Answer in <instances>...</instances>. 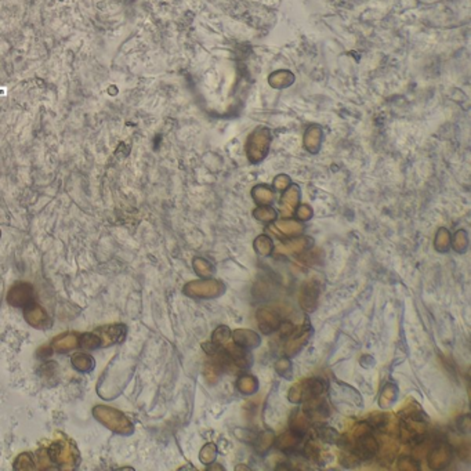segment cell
Listing matches in <instances>:
<instances>
[{
  "instance_id": "obj_1",
  "label": "cell",
  "mask_w": 471,
  "mask_h": 471,
  "mask_svg": "<svg viewBox=\"0 0 471 471\" xmlns=\"http://www.w3.org/2000/svg\"><path fill=\"white\" fill-rule=\"evenodd\" d=\"M224 290H225V287L220 281L206 278L202 281L189 282L185 286L184 293L189 297H195V299H214V297L221 296Z\"/></svg>"
},
{
  "instance_id": "obj_2",
  "label": "cell",
  "mask_w": 471,
  "mask_h": 471,
  "mask_svg": "<svg viewBox=\"0 0 471 471\" xmlns=\"http://www.w3.org/2000/svg\"><path fill=\"white\" fill-rule=\"evenodd\" d=\"M426 432H427L426 423L419 417H405L399 429L401 439L404 442H412V444L423 442V439L426 438Z\"/></svg>"
},
{
  "instance_id": "obj_3",
  "label": "cell",
  "mask_w": 471,
  "mask_h": 471,
  "mask_svg": "<svg viewBox=\"0 0 471 471\" xmlns=\"http://www.w3.org/2000/svg\"><path fill=\"white\" fill-rule=\"evenodd\" d=\"M379 451H380L379 442L369 432V434L358 437L357 442L354 445V449H352V453L361 460H369V459H372V457L377 455Z\"/></svg>"
},
{
  "instance_id": "obj_4",
  "label": "cell",
  "mask_w": 471,
  "mask_h": 471,
  "mask_svg": "<svg viewBox=\"0 0 471 471\" xmlns=\"http://www.w3.org/2000/svg\"><path fill=\"white\" fill-rule=\"evenodd\" d=\"M452 456H453L452 448L445 442H441L429 453L427 462L432 470H442L452 462Z\"/></svg>"
},
{
  "instance_id": "obj_5",
  "label": "cell",
  "mask_w": 471,
  "mask_h": 471,
  "mask_svg": "<svg viewBox=\"0 0 471 471\" xmlns=\"http://www.w3.org/2000/svg\"><path fill=\"white\" fill-rule=\"evenodd\" d=\"M309 334H311V330L309 328H306V326H301V328H296L293 334L289 337L287 343L285 344L284 351L285 354L287 357H293L296 355L299 351L303 349V347L307 344V341L309 339Z\"/></svg>"
},
{
  "instance_id": "obj_6",
  "label": "cell",
  "mask_w": 471,
  "mask_h": 471,
  "mask_svg": "<svg viewBox=\"0 0 471 471\" xmlns=\"http://www.w3.org/2000/svg\"><path fill=\"white\" fill-rule=\"evenodd\" d=\"M257 322H259V329L264 334H269L272 332L278 330V328L281 325L282 319L279 317V314L269 308H260L256 314Z\"/></svg>"
},
{
  "instance_id": "obj_7",
  "label": "cell",
  "mask_w": 471,
  "mask_h": 471,
  "mask_svg": "<svg viewBox=\"0 0 471 471\" xmlns=\"http://www.w3.org/2000/svg\"><path fill=\"white\" fill-rule=\"evenodd\" d=\"M318 297H319V289L318 285L314 281L304 282L300 290V306L304 311L312 312L317 309Z\"/></svg>"
},
{
  "instance_id": "obj_8",
  "label": "cell",
  "mask_w": 471,
  "mask_h": 471,
  "mask_svg": "<svg viewBox=\"0 0 471 471\" xmlns=\"http://www.w3.org/2000/svg\"><path fill=\"white\" fill-rule=\"evenodd\" d=\"M303 410H304V413L308 416L309 420H325L326 417L329 416L328 402H326L325 398H321V395L306 401V405H304Z\"/></svg>"
},
{
  "instance_id": "obj_9",
  "label": "cell",
  "mask_w": 471,
  "mask_h": 471,
  "mask_svg": "<svg viewBox=\"0 0 471 471\" xmlns=\"http://www.w3.org/2000/svg\"><path fill=\"white\" fill-rule=\"evenodd\" d=\"M223 348L225 349L231 362L235 364L238 368H249L252 364V357L249 355V352L244 347H241L238 344H227Z\"/></svg>"
},
{
  "instance_id": "obj_10",
  "label": "cell",
  "mask_w": 471,
  "mask_h": 471,
  "mask_svg": "<svg viewBox=\"0 0 471 471\" xmlns=\"http://www.w3.org/2000/svg\"><path fill=\"white\" fill-rule=\"evenodd\" d=\"M232 339L235 341V344L244 347L246 349H252L259 347L260 344V336L253 332V330H249V329H238L232 333Z\"/></svg>"
},
{
  "instance_id": "obj_11",
  "label": "cell",
  "mask_w": 471,
  "mask_h": 471,
  "mask_svg": "<svg viewBox=\"0 0 471 471\" xmlns=\"http://www.w3.org/2000/svg\"><path fill=\"white\" fill-rule=\"evenodd\" d=\"M299 386H300L301 401H308L311 398L319 397L325 390V384L319 379H307L299 383Z\"/></svg>"
},
{
  "instance_id": "obj_12",
  "label": "cell",
  "mask_w": 471,
  "mask_h": 471,
  "mask_svg": "<svg viewBox=\"0 0 471 471\" xmlns=\"http://www.w3.org/2000/svg\"><path fill=\"white\" fill-rule=\"evenodd\" d=\"M301 438H303V435L294 432L293 430L286 431L285 434L279 435V438L276 439V447L284 452H292L293 449H296V447L300 444Z\"/></svg>"
},
{
  "instance_id": "obj_13",
  "label": "cell",
  "mask_w": 471,
  "mask_h": 471,
  "mask_svg": "<svg viewBox=\"0 0 471 471\" xmlns=\"http://www.w3.org/2000/svg\"><path fill=\"white\" fill-rule=\"evenodd\" d=\"M290 427H292V430L294 432H297V434H300V435L304 437V434L309 429V417L304 413V410H296L293 413Z\"/></svg>"
},
{
  "instance_id": "obj_14",
  "label": "cell",
  "mask_w": 471,
  "mask_h": 471,
  "mask_svg": "<svg viewBox=\"0 0 471 471\" xmlns=\"http://www.w3.org/2000/svg\"><path fill=\"white\" fill-rule=\"evenodd\" d=\"M397 397H398V389L395 384H386L384 389L382 390V394H380V399H379V405L383 409H387V408H391L394 405V402L397 401Z\"/></svg>"
},
{
  "instance_id": "obj_15",
  "label": "cell",
  "mask_w": 471,
  "mask_h": 471,
  "mask_svg": "<svg viewBox=\"0 0 471 471\" xmlns=\"http://www.w3.org/2000/svg\"><path fill=\"white\" fill-rule=\"evenodd\" d=\"M236 387L238 390L241 391L242 394L245 395H252L254 394L257 389H259V382L257 379L252 376V374H245V376H241L236 382Z\"/></svg>"
},
{
  "instance_id": "obj_16",
  "label": "cell",
  "mask_w": 471,
  "mask_h": 471,
  "mask_svg": "<svg viewBox=\"0 0 471 471\" xmlns=\"http://www.w3.org/2000/svg\"><path fill=\"white\" fill-rule=\"evenodd\" d=\"M274 445V434L271 431H263L254 438V448L259 455L267 453Z\"/></svg>"
},
{
  "instance_id": "obj_17",
  "label": "cell",
  "mask_w": 471,
  "mask_h": 471,
  "mask_svg": "<svg viewBox=\"0 0 471 471\" xmlns=\"http://www.w3.org/2000/svg\"><path fill=\"white\" fill-rule=\"evenodd\" d=\"M229 339H231V330H229V328L221 325L213 332L211 343L216 344V346H219V347H225L228 343H229Z\"/></svg>"
},
{
  "instance_id": "obj_18",
  "label": "cell",
  "mask_w": 471,
  "mask_h": 471,
  "mask_svg": "<svg viewBox=\"0 0 471 471\" xmlns=\"http://www.w3.org/2000/svg\"><path fill=\"white\" fill-rule=\"evenodd\" d=\"M217 457V445L216 444H206L199 453V460L203 464H211Z\"/></svg>"
},
{
  "instance_id": "obj_19",
  "label": "cell",
  "mask_w": 471,
  "mask_h": 471,
  "mask_svg": "<svg viewBox=\"0 0 471 471\" xmlns=\"http://www.w3.org/2000/svg\"><path fill=\"white\" fill-rule=\"evenodd\" d=\"M297 202H299V189L297 187H293L292 189L286 191V194L282 198V207H285L286 211H290L294 209Z\"/></svg>"
},
{
  "instance_id": "obj_20",
  "label": "cell",
  "mask_w": 471,
  "mask_h": 471,
  "mask_svg": "<svg viewBox=\"0 0 471 471\" xmlns=\"http://www.w3.org/2000/svg\"><path fill=\"white\" fill-rule=\"evenodd\" d=\"M194 268H195V272L199 276L202 278H209V276L213 275L214 269L210 266V263L203 259H195L194 260Z\"/></svg>"
},
{
  "instance_id": "obj_21",
  "label": "cell",
  "mask_w": 471,
  "mask_h": 471,
  "mask_svg": "<svg viewBox=\"0 0 471 471\" xmlns=\"http://www.w3.org/2000/svg\"><path fill=\"white\" fill-rule=\"evenodd\" d=\"M304 453H306V456L309 457L311 460H314V462H322L324 452H322V449L319 448V445H318L315 441H309L308 444L306 445Z\"/></svg>"
},
{
  "instance_id": "obj_22",
  "label": "cell",
  "mask_w": 471,
  "mask_h": 471,
  "mask_svg": "<svg viewBox=\"0 0 471 471\" xmlns=\"http://www.w3.org/2000/svg\"><path fill=\"white\" fill-rule=\"evenodd\" d=\"M275 370H276V373L281 374V376L285 377V379H292L293 366H292V362H290L287 358H282V359H279V361L276 362Z\"/></svg>"
},
{
  "instance_id": "obj_23",
  "label": "cell",
  "mask_w": 471,
  "mask_h": 471,
  "mask_svg": "<svg viewBox=\"0 0 471 471\" xmlns=\"http://www.w3.org/2000/svg\"><path fill=\"white\" fill-rule=\"evenodd\" d=\"M254 247H256V250L260 256H268L269 253L272 252V242L267 236H260V238L256 239Z\"/></svg>"
},
{
  "instance_id": "obj_24",
  "label": "cell",
  "mask_w": 471,
  "mask_h": 471,
  "mask_svg": "<svg viewBox=\"0 0 471 471\" xmlns=\"http://www.w3.org/2000/svg\"><path fill=\"white\" fill-rule=\"evenodd\" d=\"M317 435L319 438L322 439L324 442H339V434L336 432V430L330 429V427H326V426H322L319 427L317 430Z\"/></svg>"
},
{
  "instance_id": "obj_25",
  "label": "cell",
  "mask_w": 471,
  "mask_h": 471,
  "mask_svg": "<svg viewBox=\"0 0 471 471\" xmlns=\"http://www.w3.org/2000/svg\"><path fill=\"white\" fill-rule=\"evenodd\" d=\"M398 469L402 471H416L420 470V466H419V462L412 456H404L399 459Z\"/></svg>"
},
{
  "instance_id": "obj_26",
  "label": "cell",
  "mask_w": 471,
  "mask_h": 471,
  "mask_svg": "<svg viewBox=\"0 0 471 471\" xmlns=\"http://www.w3.org/2000/svg\"><path fill=\"white\" fill-rule=\"evenodd\" d=\"M205 379L209 384H216L219 380V366L213 362H207L205 365Z\"/></svg>"
},
{
  "instance_id": "obj_27",
  "label": "cell",
  "mask_w": 471,
  "mask_h": 471,
  "mask_svg": "<svg viewBox=\"0 0 471 471\" xmlns=\"http://www.w3.org/2000/svg\"><path fill=\"white\" fill-rule=\"evenodd\" d=\"M449 244H451V236L448 234L447 229H439L437 239H435V246L439 252H447L449 249Z\"/></svg>"
},
{
  "instance_id": "obj_28",
  "label": "cell",
  "mask_w": 471,
  "mask_h": 471,
  "mask_svg": "<svg viewBox=\"0 0 471 471\" xmlns=\"http://www.w3.org/2000/svg\"><path fill=\"white\" fill-rule=\"evenodd\" d=\"M253 196L256 198V201L261 205H266V203L271 202L272 199V192L269 191L268 188L266 187H257L254 191H253Z\"/></svg>"
},
{
  "instance_id": "obj_29",
  "label": "cell",
  "mask_w": 471,
  "mask_h": 471,
  "mask_svg": "<svg viewBox=\"0 0 471 471\" xmlns=\"http://www.w3.org/2000/svg\"><path fill=\"white\" fill-rule=\"evenodd\" d=\"M278 227L281 228L285 234H289V235L297 234V232H300L301 229H303V227H301L299 223H296V221H282V223L278 224Z\"/></svg>"
},
{
  "instance_id": "obj_30",
  "label": "cell",
  "mask_w": 471,
  "mask_h": 471,
  "mask_svg": "<svg viewBox=\"0 0 471 471\" xmlns=\"http://www.w3.org/2000/svg\"><path fill=\"white\" fill-rule=\"evenodd\" d=\"M254 216L257 217L259 220H261V221H272V220L275 219V211L272 210V209H269V207H264V209H259V210L256 211L254 213Z\"/></svg>"
},
{
  "instance_id": "obj_31",
  "label": "cell",
  "mask_w": 471,
  "mask_h": 471,
  "mask_svg": "<svg viewBox=\"0 0 471 471\" xmlns=\"http://www.w3.org/2000/svg\"><path fill=\"white\" fill-rule=\"evenodd\" d=\"M467 247V236L464 231H459L455 236V249L457 252H464Z\"/></svg>"
},
{
  "instance_id": "obj_32",
  "label": "cell",
  "mask_w": 471,
  "mask_h": 471,
  "mask_svg": "<svg viewBox=\"0 0 471 471\" xmlns=\"http://www.w3.org/2000/svg\"><path fill=\"white\" fill-rule=\"evenodd\" d=\"M278 329H279V332H281V337H284V339H289V337L293 334V332H294L296 326L293 325L292 322L286 321V322H281V325H279Z\"/></svg>"
},
{
  "instance_id": "obj_33",
  "label": "cell",
  "mask_w": 471,
  "mask_h": 471,
  "mask_svg": "<svg viewBox=\"0 0 471 471\" xmlns=\"http://www.w3.org/2000/svg\"><path fill=\"white\" fill-rule=\"evenodd\" d=\"M370 431H372V426H370L368 422H362L355 426V429H354V435H355V438H358V437H361V435L369 434Z\"/></svg>"
},
{
  "instance_id": "obj_34",
  "label": "cell",
  "mask_w": 471,
  "mask_h": 471,
  "mask_svg": "<svg viewBox=\"0 0 471 471\" xmlns=\"http://www.w3.org/2000/svg\"><path fill=\"white\" fill-rule=\"evenodd\" d=\"M287 246H289L290 252L300 253V252H303V250H304L306 247H307V241H306V239H296V241L290 242V244L287 245Z\"/></svg>"
},
{
  "instance_id": "obj_35",
  "label": "cell",
  "mask_w": 471,
  "mask_h": 471,
  "mask_svg": "<svg viewBox=\"0 0 471 471\" xmlns=\"http://www.w3.org/2000/svg\"><path fill=\"white\" fill-rule=\"evenodd\" d=\"M358 460L359 459L354 453H344L341 456V464L344 467H354V466H357Z\"/></svg>"
},
{
  "instance_id": "obj_36",
  "label": "cell",
  "mask_w": 471,
  "mask_h": 471,
  "mask_svg": "<svg viewBox=\"0 0 471 471\" xmlns=\"http://www.w3.org/2000/svg\"><path fill=\"white\" fill-rule=\"evenodd\" d=\"M457 426H459V430L463 431V432H469L471 427V420H470V414H464L463 417L459 419L457 422Z\"/></svg>"
},
{
  "instance_id": "obj_37",
  "label": "cell",
  "mask_w": 471,
  "mask_h": 471,
  "mask_svg": "<svg viewBox=\"0 0 471 471\" xmlns=\"http://www.w3.org/2000/svg\"><path fill=\"white\" fill-rule=\"evenodd\" d=\"M235 435L238 437L239 439H242V441H254V438L252 437V432L250 431H247V430H242V429H236L235 430Z\"/></svg>"
},
{
  "instance_id": "obj_38",
  "label": "cell",
  "mask_w": 471,
  "mask_h": 471,
  "mask_svg": "<svg viewBox=\"0 0 471 471\" xmlns=\"http://www.w3.org/2000/svg\"><path fill=\"white\" fill-rule=\"evenodd\" d=\"M457 451H459V456H460L463 460H469V457H470V445H469L467 442L462 444Z\"/></svg>"
},
{
  "instance_id": "obj_39",
  "label": "cell",
  "mask_w": 471,
  "mask_h": 471,
  "mask_svg": "<svg viewBox=\"0 0 471 471\" xmlns=\"http://www.w3.org/2000/svg\"><path fill=\"white\" fill-rule=\"evenodd\" d=\"M297 216H299L301 220H308L309 217H311V210H309L308 206H301L299 211H297Z\"/></svg>"
},
{
  "instance_id": "obj_40",
  "label": "cell",
  "mask_w": 471,
  "mask_h": 471,
  "mask_svg": "<svg viewBox=\"0 0 471 471\" xmlns=\"http://www.w3.org/2000/svg\"><path fill=\"white\" fill-rule=\"evenodd\" d=\"M289 185V179L285 177V176H279L275 181V187L279 188V189H284Z\"/></svg>"
},
{
  "instance_id": "obj_41",
  "label": "cell",
  "mask_w": 471,
  "mask_h": 471,
  "mask_svg": "<svg viewBox=\"0 0 471 471\" xmlns=\"http://www.w3.org/2000/svg\"><path fill=\"white\" fill-rule=\"evenodd\" d=\"M207 470H220V471H223L224 469L221 467V466H213V467H209Z\"/></svg>"
},
{
  "instance_id": "obj_42",
  "label": "cell",
  "mask_w": 471,
  "mask_h": 471,
  "mask_svg": "<svg viewBox=\"0 0 471 471\" xmlns=\"http://www.w3.org/2000/svg\"><path fill=\"white\" fill-rule=\"evenodd\" d=\"M235 470H249V469H247V467H245V466H236Z\"/></svg>"
}]
</instances>
